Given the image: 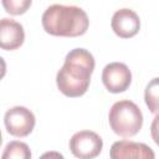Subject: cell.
<instances>
[{"mask_svg":"<svg viewBox=\"0 0 159 159\" xmlns=\"http://www.w3.org/2000/svg\"><path fill=\"white\" fill-rule=\"evenodd\" d=\"M145 103L149 107V111L154 114L158 112V78H153L145 88Z\"/></svg>","mask_w":159,"mask_h":159,"instance_id":"8fae6325","label":"cell"},{"mask_svg":"<svg viewBox=\"0 0 159 159\" xmlns=\"http://www.w3.org/2000/svg\"><path fill=\"white\" fill-rule=\"evenodd\" d=\"M2 6L11 15H22L31 6V0H2Z\"/></svg>","mask_w":159,"mask_h":159,"instance_id":"7c38bea8","label":"cell"},{"mask_svg":"<svg viewBox=\"0 0 159 159\" xmlns=\"http://www.w3.org/2000/svg\"><path fill=\"white\" fill-rule=\"evenodd\" d=\"M40 159H65V157H63L61 153H58V152L51 150V152L43 153V154L40 157Z\"/></svg>","mask_w":159,"mask_h":159,"instance_id":"4fadbf2b","label":"cell"},{"mask_svg":"<svg viewBox=\"0 0 159 159\" xmlns=\"http://www.w3.org/2000/svg\"><path fill=\"white\" fill-rule=\"evenodd\" d=\"M89 25L84 10L73 5H51L42 14L43 30L53 36L76 37L86 34Z\"/></svg>","mask_w":159,"mask_h":159,"instance_id":"7a4b0ae2","label":"cell"},{"mask_svg":"<svg viewBox=\"0 0 159 159\" xmlns=\"http://www.w3.org/2000/svg\"><path fill=\"white\" fill-rule=\"evenodd\" d=\"M1 159H31V150L26 143L12 140L6 144Z\"/></svg>","mask_w":159,"mask_h":159,"instance_id":"30bf717a","label":"cell"},{"mask_svg":"<svg viewBox=\"0 0 159 159\" xmlns=\"http://www.w3.org/2000/svg\"><path fill=\"white\" fill-rule=\"evenodd\" d=\"M1 142H2V138H1V132H0V145H1Z\"/></svg>","mask_w":159,"mask_h":159,"instance_id":"9a60e30c","label":"cell"},{"mask_svg":"<svg viewBox=\"0 0 159 159\" xmlns=\"http://www.w3.org/2000/svg\"><path fill=\"white\" fill-rule=\"evenodd\" d=\"M108 120L116 134L123 138H129L140 130L143 125V114L134 102L123 99L116 102L111 107Z\"/></svg>","mask_w":159,"mask_h":159,"instance_id":"3957f363","label":"cell"},{"mask_svg":"<svg viewBox=\"0 0 159 159\" xmlns=\"http://www.w3.org/2000/svg\"><path fill=\"white\" fill-rule=\"evenodd\" d=\"M109 155L111 159H155V154L149 145L133 140L114 142Z\"/></svg>","mask_w":159,"mask_h":159,"instance_id":"52a82bcc","label":"cell"},{"mask_svg":"<svg viewBox=\"0 0 159 159\" xmlns=\"http://www.w3.org/2000/svg\"><path fill=\"white\" fill-rule=\"evenodd\" d=\"M94 65V57L89 51L84 48L71 50L56 76L60 92L72 98L83 96L89 87Z\"/></svg>","mask_w":159,"mask_h":159,"instance_id":"6da1fadb","label":"cell"},{"mask_svg":"<svg viewBox=\"0 0 159 159\" xmlns=\"http://www.w3.org/2000/svg\"><path fill=\"white\" fill-rule=\"evenodd\" d=\"M4 123L6 130L14 137H26L35 128V116L34 113L22 106H15L6 111L4 117Z\"/></svg>","mask_w":159,"mask_h":159,"instance_id":"277c9868","label":"cell"},{"mask_svg":"<svg viewBox=\"0 0 159 159\" xmlns=\"http://www.w3.org/2000/svg\"><path fill=\"white\" fill-rule=\"evenodd\" d=\"M102 148V138L92 130L77 132L70 139V149L78 159H93L99 155Z\"/></svg>","mask_w":159,"mask_h":159,"instance_id":"5b68a950","label":"cell"},{"mask_svg":"<svg viewBox=\"0 0 159 159\" xmlns=\"http://www.w3.org/2000/svg\"><path fill=\"white\" fill-rule=\"evenodd\" d=\"M102 82L111 93L124 92L132 82V73L127 65L122 62L108 63L102 72Z\"/></svg>","mask_w":159,"mask_h":159,"instance_id":"8992f818","label":"cell"},{"mask_svg":"<svg viewBox=\"0 0 159 159\" xmlns=\"http://www.w3.org/2000/svg\"><path fill=\"white\" fill-rule=\"evenodd\" d=\"M25 40V31L20 22L4 17L0 20V48L11 51L19 48Z\"/></svg>","mask_w":159,"mask_h":159,"instance_id":"9c48e42d","label":"cell"},{"mask_svg":"<svg viewBox=\"0 0 159 159\" xmlns=\"http://www.w3.org/2000/svg\"><path fill=\"white\" fill-rule=\"evenodd\" d=\"M111 26L117 36L129 39L139 32L140 20L135 11L130 9H120L113 14Z\"/></svg>","mask_w":159,"mask_h":159,"instance_id":"ba28073f","label":"cell"},{"mask_svg":"<svg viewBox=\"0 0 159 159\" xmlns=\"http://www.w3.org/2000/svg\"><path fill=\"white\" fill-rule=\"evenodd\" d=\"M5 75H6V62H5V60L0 56V80H2Z\"/></svg>","mask_w":159,"mask_h":159,"instance_id":"5bb4252c","label":"cell"}]
</instances>
